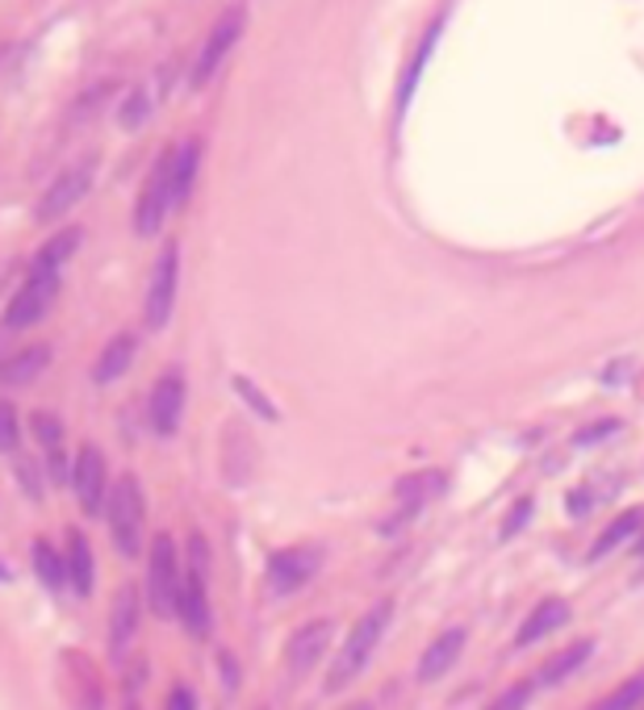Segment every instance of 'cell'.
Wrapping results in <instances>:
<instances>
[{"label":"cell","mask_w":644,"mask_h":710,"mask_svg":"<svg viewBox=\"0 0 644 710\" xmlns=\"http://www.w3.org/2000/svg\"><path fill=\"white\" fill-rule=\"evenodd\" d=\"M389 623H394V602H373V607L356 619V627H351L344 648H339V657H335L331 673H327V693L348 690L351 681L365 673V664L373 660V652L382 648Z\"/></svg>","instance_id":"1"},{"label":"cell","mask_w":644,"mask_h":710,"mask_svg":"<svg viewBox=\"0 0 644 710\" xmlns=\"http://www.w3.org/2000/svg\"><path fill=\"white\" fill-rule=\"evenodd\" d=\"M105 514H109V531H113L118 552L139 556L147 502H142V489H139V481H135V477H122V481L113 486V493L105 498Z\"/></svg>","instance_id":"2"},{"label":"cell","mask_w":644,"mask_h":710,"mask_svg":"<svg viewBox=\"0 0 644 710\" xmlns=\"http://www.w3.org/2000/svg\"><path fill=\"white\" fill-rule=\"evenodd\" d=\"M176 614L192 640L209 636V593H206V548L201 536H192V564L180 572V598H176Z\"/></svg>","instance_id":"3"},{"label":"cell","mask_w":644,"mask_h":710,"mask_svg":"<svg viewBox=\"0 0 644 710\" xmlns=\"http://www.w3.org/2000/svg\"><path fill=\"white\" fill-rule=\"evenodd\" d=\"M172 147L156 159V168L147 172L142 180V192H139V206H135V230H139L142 239H156L164 218H168V209H172Z\"/></svg>","instance_id":"4"},{"label":"cell","mask_w":644,"mask_h":710,"mask_svg":"<svg viewBox=\"0 0 644 710\" xmlns=\"http://www.w3.org/2000/svg\"><path fill=\"white\" fill-rule=\"evenodd\" d=\"M180 560H176L172 536H156L151 543V560H147V602L159 619L176 614V598H180Z\"/></svg>","instance_id":"5"},{"label":"cell","mask_w":644,"mask_h":710,"mask_svg":"<svg viewBox=\"0 0 644 710\" xmlns=\"http://www.w3.org/2000/svg\"><path fill=\"white\" fill-rule=\"evenodd\" d=\"M176 284H180V247L164 243L156 268H151V280H147V327L151 330L168 327L176 306Z\"/></svg>","instance_id":"6"},{"label":"cell","mask_w":644,"mask_h":710,"mask_svg":"<svg viewBox=\"0 0 644 710\" xmlns=\"http://www.w3.org/2000/svg\"><path fill=\"white\" fill-rule=\"evenodd\" d=\"M55 297H59V277H55V272H30L26 284H21L18 293H13V301H9V310H4V327L26 330V327H34V322H42V318L51 313Z\"/></svg>","instance_id":"7"},{"label":"cell","mask_w":644,"mask_h":710,"mask_svg":"<svg viewBox=\"0 0 644 710\" xmlns=\"http://www.w3.org/2000/svg\"><path fill=\"white\" fill-rule=\"evenodd\" d=\"M444 489H448V477H444L439 468H427V472H410V477H402L398 486H394V498H398V514H394L389 522H382V531H385V536L402 531V527L415 519L423 506L436 502Z\"/></svg>","instance_id":"8"},{"label":"cell","mask_w":644,"mask_h":710,"mask_svg":"<svg viewBox=\"0 0 644 710\" xmlns=\"http://www.w3.org/2000/svg\"><path fill=\"white\" fill-rule=\"evenodd\" d=\"M239 34H244V9H230V13L214 21V30H209V38L201 42L197 59H192V88H206L214 80V71L222 68V59L239 42Z\"/></svg>","instance_id":"9"},{"label":"cell","mask_w":644,"mask_h":710,"mask_svg":"<svg viewBox=\"0 0 644 710\" xmlns=\"http://www.w3.org/2000/svg\"><path fill=\"white\" fill-rule=\"evenodd\" d=\"M92 176H97V159H80L76 168L55 180L51 189L42 192V201H38V222H55V218H63L71 206H80L92 189Z\"/></svg>","instance_id":"10"},{"label":"cell","mask_w":644,"mask_h":710,"mask_svg":"<svg viewBox=\"0 0 644 710\" xmlns=\"http://www.w3.org/2000/svg\"><path fill=\"white\" fill-rule=\"evenodd\" d=\"M318 569H323V548H314V543L285 548L268 560V586H273V593H297L301 586H310Z\"/></svg>","instance_id":"11"},{"label":"cell","mask_w":644,"mask_h":710,"mask_svg":"<svg viewBox=\"0 0 644 710\" xmlns=\"http://www.w3.org/2000/svg\"><path fill=\"white\" fill-rule=\"evenodd\" d=\"M71 489H76V498L85 506L88 514H101L105 510V456L101 448H85L76 451V460H71Z\"/></svg>","instance_id":"12"},{"label":"cell","mask_w":644,"mask_h":710,"mask_svg":"<svg viewBox=\"0 0 644 710\" xmlns=\"http://www.w3.org/2000/svg\"><path fill=\"white\" fill-rule=\"evenodd\" d=\"M180 418H185V377L176 368H168L151 384V427H156V434L172 439L180 431Z\"/></svg>","instance_id":"13"},{"label":"cell","mask_w":644,"mask_h":710,"mask_svg":"<svg viewBox=\"0 0 644 710\" xmlns=\"http://www.w3.org/2000/svg\"><path fill=\"white\" fill-rule=\"evenodd\" d=\"M327 640H331V619H314V623L297 627L289 648H285V664H289V673L294 677L310 673L314 664L323 660V652H327Z\"/></svg>","instance_id":"14"},{"label":"cell","mask_w":644,"mask_h":710,"mask_svg":"<svg viewBox=\"0 0 644 710\" xmlns=\"http://www.w3.org/2000/svg\"><path fill=\"white\" fill-rule=\"evenodd\" d=\"M465 627H448V631H439L436 640L423 648V657H418V681H439L444 673H453L460 652H465Z\"/></svg>","instance_id":"15"},{"label":"cell","mask_w":644,"mask_h":710,"mask_svg":"<svg viewBox=\"0 0 644 710\" xmlns=\"http://www.w3.org/2000/svg\"><path fill=\"white\" fill-rule=\"evenodd\" d=\"M565 623H569V602L544 598L541 607H532V614L519 623V631H515V648H527V643L544 640V636H557Z\"/></svg>","instance_id":"16"},{"label":"cell","mask_w":644,"mask_h":710,"mask_svg":"<svg viewBox=\"0 0 644 710\" xmlns=\"http://www.w3.org/2000/svg\"><path fill=\"white\" fill-rule=\"evenodd\" d=\"M135 627H139V593L126 586L113 598V614H109V643H113V657H122L130 640H135Z\"/></svg>","instance_id":"17"},{"label":"cell","mask_w":644,"mask_h":710,"mask_svg":"<svg viewBox=\"0 0 644 710\" xmlns=\"http://www.w3.org/2000/svg\"><path fill=\"white\" fill-rule=\"evenodd\" d=\"M591 657H594V640H577V643H569V648H561L557 657H548L541 664L536 686H561V681H569Z\"/></svg>","instance_id":"18"},{"label":"cell","mask_w":644,"mask_h":710,"mask_svg":"<svg viewBox=\"0 0 644 710\" xmlns=\"http://www.w3.org/2000/svg\"><path fill=\"white\" fill-rule=\"evenodd\" d=\"M47 364H51V347H42V343H34V347H21L18 356H9L4 364H0V381L4 384H30V381H38L42 372H47Z\"/></svg>","instance_id":"19"},{"label":"cell","mask_w":644,"mask_h":710,"mask_svg":"<svg viewBox=\"0 0 644 710\" xmlns=\"http://www.w3.org/2000/svg\"><path fill=\"white\" fill-rule=\"evenodd\" d=\"M135 356H139V339L135 334H118V339H109L101 351V360H97V384H113L118 377H126L130 372V364H135Z\"/></svg>","instance_id":"20"},{"label":"cell","mask_w":644,"mask_h":710,"mask_svg":"<svg viewBox=\"0 0 644 710\" xmlns=\"http://www.w3.org/2000/svg\"><path fill=\"white\" fill-rule=\"evenodd\" d=\"M644 531V506H632V510H624V514H615V519L607 522V531L598 536V543L591 548V556L586 560H603V556H611L624 539H636Z\"/></svg>","instance_id":"21"},{"label":"cell","mask_w":644,"mask_h":710,"mask_svg":"<svg viewBox=\"0 0 644 710\" xmlns=\"http://www.w3.org/2000/svg\"><path fill=\"white\" fill-rule=\"evenodd\" d=\"M197 163H201V142L189 139L172 147V201H189L192 192V180H197Z\"/></svg>","instance_id":"22"},{"label":"cell","mask_w":644,"mask_h":710,"mask_svg":"<svg viewBox=\"0 0 644 710\" xmlns=\"http://www.w3.org/2000/svg\"><path fill=\"white\" fill-rule=\"evenodd\" d=\"M68 581L76 586V593H92V572H97V564H92V548H88V539L80 536V531H68Z\"/></svg>","instance_id":"23"},{"label":"cell","mask_w":644,"mask_h":710,"mask_svg":"<svg viewBox=\"0 0 644 710\" xmlns=\"http://www.w3.org/2000/svg\"><path fill=\"white\" fill-rule=\"evenodd\" d=\"M80 239H85V234H80L76 226H71V230H59L51 243L34 256V268H30V272H55V277H59V268L71 260V251L80 247Z\"/></svg>","instance_id":"24"},{"label":"cell","mask_w":644,"mask_h":710,"mask_svg":"<svg viewBox=\"0 0 644 710\" xmlns=\"http://www.w3.org/2000/svg\"><path fill=\"white\" fill-rule=\"evenodd\" d=\"M439 38V21H432V30H427V38L418 42V51L410 54V63H406V71H402V84H398V109H406L410 104V97H415V84H418V71L427 68V54H432V42Z\"/></svg>","instance_id":"25"},{"label":"cell","mask_w":644,"mask_h":710,"mask_svg":"<svg viewBox=\"0 0 644 710\" xmlns=\"http://www.w3.org/2000/svg\"><path fill=\"white\" fill-rule=\"evenodd\" d=\"M34 569H38V581L47 589H59L63 581H68V564L55 556V548L47 543V539H38L34 543Z\"/></svg>","instance_id":"26"},{"label":"cell","mask_w":644,"mask_h":710,"mask_svg":"<svg viewBox=\"0 0 644 710\" xmlns=\"http://www.w3.org/2000/svg\"><path fill=\"white\" fill-rule=\"evenodd\" d=\"M644 707V673L627 677L620 690H611L594 710H641Z\"/></svg>","instance_id":"27"},{"label":"cell","mask_w":644,"mask_h":710,"mask_svg":"<svg viewBox=\"0 0 644 710\" xmlns=\"http://www.w3.org/2000/svg\"><path fill=\"white\" fill-rule=\"evenodd\" d=\"M532 690H536V677L532 681H515V686H506L494 702H489L486 710H527V702H532Z\"/></svg>","instance_id":"28"},{"label":"cell","mask_w":644,"mask_h":710,"mask_svg":"<svg viewBox=\"0 0 644 710\" xmlns=\"http://www.w3.org/2000/svg\"><path fill=\"white\" fill-rule=\"evenodd\" d=\"M532 514H536V502L532 498H519V502H511V510H506L503 527H498V539H515L532 522Z\"/></svg>","instance_id":"29"},{"label":"cell","mask_w":644,"mask_h":710,"mask_svg":"<svg viewBox=\"0 0 644 710\" xmlns=\"http://www.w3.org/2000/svg\"><path fill=\"white\" fill-rule=\"evenodd\" d=\"M34 434L47 451H63V422L51 414H34Z\"/></svg>","instance_id":"30"},{"label":"cell","mask_w":644,"mask_h":710,"mask_svg":"<svg viewBox=\"0 0 644 710\" xmlns=\"http://www.w3.org/2000/svg\"><path fill=\"white\" fill-rule=\"evenodd\" d=\"M620 418H598V422H591V427H582V431L574 434V443L577 448H591V443H603L607 434H620Z\"/></svg>","instance_id":"31"},{"label":"cell","mask_w":644,"mask_h":710,"mask_svg":"<svg viewBox=\"0 0 644 710\" xmlns=\"http://www.w3.org/2000/svg\"><path fill=\"white\" fill-rule=\"evenodd\" d=\"M18 434H21L18 410H13L9 401H0V451H13V448H18Z\"/></svg>","instance_id":"32"},{"label":"cell","mask_w":644,"mask_h":710,"mask_svg":"<svg viewBox=\"0 0 644 710\" xmlns=\"http://www.w3.org/2000/svg\"><path fill=\"white\" fill-rule=\"evenodd\" d=\"M142 118H147V92L135 88V92H130V101L122 104V126L126 130H139Z\"/></svg>","instance_id":"33"},{"label":"cell","mask_w":644,"mask_h":710,"mask_svg":"<svg viewBox=\"0 0 644 710\" xmlns=\"http://www.w3.org/2000/svg\"><path fill=\"white\" fill-rule=\"evenodd\" d=\"M235 389H239V393H244V398L251 401V410H260L264 418H277V410H273V401L264 398L260 389H251V384H247L244 377H239V381H235Z\"/></svg>","instance_id":"34"},{"label":"cell","mask_w":644,"mask_h":710,"mask_svg":"<svg viewBox=\"0 0 644 710\" xmlns=\"http://www.w3.org/2000/svg\"><path fill=\"white\" fill-rule=\"evenodd\" d=\"M168 710H197V698H192L189 686H176V690L168 693Z\"/></svg>","instance_id":"35"},{"label":"cell","mask_w":644,"mask_h":710,"mask_svg":"<svg viewBox=\"0 0 644 710\" xmlns=\"http://www.w3.org/2000/svg\"><path fill=\"white\" fill-rule=\"evenodd\" d=\"M632 548H636V556H644V531L636 536V543H632Z\"/></svg>","instance_id":"36"},{"label":"cell","mask_w":644,"mask_h":710,"mask_svg":"<svg viewBox=\"0 0 644 710\" xmlns=\"http://www.w3.org/2000/svg\"><path fill=\"white\" fill-rule=\"evenodd\" d=\"M344 710H373V702H351V707H344Z\"/></svg>","instance_id":"37"},{"label":"cell","mask_w":644,"mask_h":710,"mask_svg":"<svg viewBox=\"0 0 644 710\" xmlns=\"http://www.w3.org/2000/svg\"><path fill=\"white\" fill-rule=\"evenodd\" d=\"M126 710H139V702H130V707H126Z\"/></svg>","instance_id":"38"},{"label":"cell","mask_w":644,"mask_h":710,"mask_svg":"<svg viewBox=\"0 0 644 710\" xmlns=\"http://www.w3.org/2000/svg\"><path fill=\"white\" fill-rule=\"evenodd\" d=\"M641 710H644V707H641Z\"/></svg>","instance_id":"39"}]
</instances>
